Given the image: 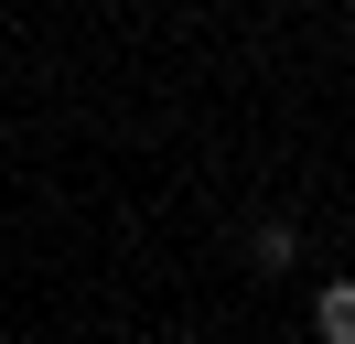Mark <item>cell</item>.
Wrapping results in <instances>:
<instances>
[{
  "label": "cell",
  "mask_w": 355,
  "mask_h": 344,
  "mask_svg": "<svg viewBox=\"0 0 355 344\" xmlns=\"http://www.w3.org/2000/svg\"><path fill=\"white\" fill-rule=\"evenodd\" d=\"M291 258H302L291 215H259V226H248V269H291Z\"/></svg>",
  "instance_id": "obj_1"
},
{
  "label": "cell",
  "mask_w": 355,
  "mask_h": 344,
  "mask_svg": "<svg viewBox=\"0 0 355 344\" xmlns=\"http://www.w3.org/2000/svg\"><path fill=\"white\" fill-rule=\"evenodd\" d=\"M312 334H323V344H355V280H323V301H312Z\"/></svg>",
  "instance_id": "obj_2"
}]
</instances>
